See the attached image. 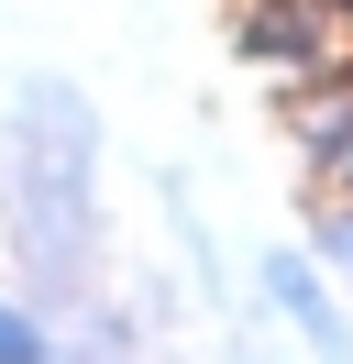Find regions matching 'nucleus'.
<instances>
[{
    "label": "nucleus",
    "instance_id": "5",
    "mask_svg": "<svg viewBox=\"0 0 353 364\" xmlns=\"http://www.w3.org/2000/svg\"><path fill=\"white\" fill-rule=\"evenodd\" d=\"M0 364H56V320L33 298H0Z\"/></svg>",
    "mask_w": 353,
    "mask_h": 364
},
{
    "label": "nucleus",
    "instance_id": "3",
    "mask_svg": "<svg viewBox=\"0 0 353 364\" xmlns=\"http://www.w3.org/2000/svg\"><path fill=\"white\" fill-rule=\"evenodd\" d=\"M287 144H298L309 188H353V67H320L287 89Z\"/></svg>",
    "mask_w": 353,
    "mask_h": 364
},
{
    "label": "nucleus",
    "instance_id": "4",
    "mask_svg": "<svg viewBox=\"0 0 353 364\" xmlns=\"http://www.w3.org/2000/svg\"><path fill=\"white\" fill-rule=\"evenodd\" d=\"M298 243L320 254V265L342 276V298H353V188H309V232Z\"/></svg>",
    "mask_w": 353,
    "mask_h": 364
},
{
    "label": "nucleus",
    "instance_id": "1",
    "mask_svg": "<svg viewBox=\"0 0 353 364\" xmlns=\"http://www.w3.org/2000/svg\"><path fill=\"white\" fill-rule=\"evenodd\" d=\"M232 45L243 67L298 89L320 67H353V0H232Z\"/></svg>",
    "mask_w": 353,
    "mask_h": 364
},
{
    "label": "nucleus",
    "instance_id": "2",
    "mask_svg": "<svg viewBox=\"0 0 353 364\" xmlns=\"http://www.w3.org/2000/svg\"><path fill=\"white\" fill-rule=\"evenodd\" d=\"M254 287H265V309H276L320 364H353V298H342V276H331L309 243H265Z\"/></svg>",
    "mask_w": 353,
    "mask_h": 364
}]
</instances>
